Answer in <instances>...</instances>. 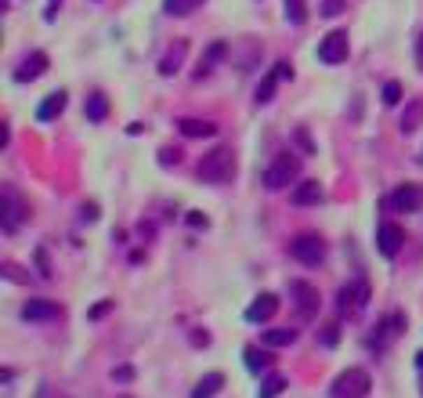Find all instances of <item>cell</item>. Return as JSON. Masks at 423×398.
<instances>
[{"instance_id":"cell-1","label":"cell","mask_w":423,"mask_h":398,"mask_svg":"<svg viewBox=\"0 0 423 398\" xmlns=\"http://www.w3.org/2000/svg\"><path fill=\"white\" fill-rule=\"evenodd\" d=\"M236 152L228 149V145H221V149H210L203 159H199V166H196V174H199V181H206V185H224V181H231L236 178Z\"/></svg>"},{"instance_id":"cell-2","label":"cell","mask_w":423,"mask_h":398,"mask_svg":"<svg viewBox=\"0 0 423 398\" xmlns=\"http://www.w3.org/2000/svg\"><path fill=\"white\" fill-rule=\"evenodd\" d=\"M301 178V156L297 152H289V149H282L279 156L271 159V166L264 171V188H271V192H279V188H286V185H293Z\"/></svg>"},{"instance_id":"cell-3","label":"cell","mask_w":423,"mask_h":398,"mask_svg":"<svg viewBox=\"0 0 423 398\" xmlns=\"http://www.w3.org/2000/svg\"><path fill=\"white\" fill-rule=\"evenodd\" d=\"M369 391H373V376H369L366 369L351 366V369H344V373L333 381L329 398H369Z\"/></svg>"},{"instance_id":"cell-4","label":"cell","mask_w":423,"mask_h":398,"mask_svg":"<svg viewBox=\"0 0 423 398\" xmlns=\"http://www.w3.org/2000/svg\"><path fill=\"white\" fill-rule=\"evenodd\" d=\"M289 254L297 257L301 264H308V268H322L326 264V239L322 236H315V232H301L297 239L289 243Z\"/></svg>"},{"instance_id":"cell-5","label":"cell","mask_w":423,"mask_h":398,"mask_svg":"<svg viewBox=\"0 0 423 398\" xmlns=\"http://www.w3.org/2000/svg\"><path fill=\"white\" fill-rule=\"evenodd\" d=\"M366 301H369V283L366 279H354V283L336 290V315L351 319V315H358V311L366 308Z\"/></svg>"},{"instance_id":"cell-6","label":"cell","mask_w":423,"mask_h":398,"mask_svg":"<svg viewBox=\"0 0 423 398\" xmlns=\"http://www.w3.org/2000/svg\"><path fill=\"white\" fill-rule=\"evenodd\" d=\"M401 333H406V315H401V311H391V315H384V319H380V322L373 326L369 348L384 355V351H387V344H391L394 337H401Z\"/></svg>"},{"instance_id":"cell-7","label":"cell","mask_w":423,"mask_h":398,"mask_svg":"<svg viewBox=\"0 0 423 398\" xmlns=\"http://www.w3.org/2000/svg\"><path fill=\"white\" fill-rule=\"evenodd\" d=\"M351 55V40L344 29H333L322 36V44H319V62H326V66H340V62H347Z\"/></svg>"},{"instance_id":"cell-8","label":"cell","mask_w":423,"mask_h":398,"mask_svg":"<svg viewBox=\"0 0 423 398\" xmlns=\"http://www.w3.org/2000/svg\"><path fill=\"white\" fill-rule=\"evenodd\" d=\"M289 293H293V308H297L301 319H315L319 315V290L304 279H293L289 283Z\"/></svg>"},{"instance_id":"cell-9","label":"cell","mask_w":423,"mask_h":398,"mask_svg":"<svg viewBox=\"0 0 423 398\" xmlns=\"http://www.w3.org/2000/svg\"><path fill=\"white\" fill-rule=\"evenodd\" d=\"M387 203H391V211H398V214H416L423 206V188L420 185H398Z\"/></svg>"},{"instance_id":"cell-10","label":"cell","mask_w":423,"mask_h":398,"mask_svg":"<svg viewBox=\"0 0 423 398\" xmlns=\"http://www.w3.org/2000/svg\"><path fill=\"white\" fill-rule=\"evenodd\" d=\"M401 243H406V232H401L394 221H384V225H380V232H376V250H380V254H384L387 261L398 257Z\"/></svg>"},{"instance_id":"cell-11","label":"cell","mask_w":423,"mask_h":398,"mask_svg":"<svg viewBox=\"0 0 423 398\" xmlns=\"http://www.w3.org/2000/svg\"><path fill=\"white\" fill-rule=\"evenodd\" d=\"M275 311H279V297H275V293H257V297H253V304L246 308V322L264 326V322L275 319Z\"/></svg>"},{"instance_id":"cell-12","label":"cell","mask_w":423,"mask_h":398,"mask_svg":"<svg viewBox=\"0 0 423 398\" xmlns=\"http://www.w3.org/2000/svg\"><path fill=\"white\" fill-rule=\"evenodd\" d=\"M26 218H29L26 214V203L18 199L11 188H4V236H15L18 228L26 225Z\"/></svg>"},{"instance_id":"cell-13","label":"cell","mask_w":423,"mask_h":398,"mask_svg":"<svg viewBox=\"0 0 423 398\" xmlns=\"http://www.w3.org/2000/svg\"><path fill=\"white\" fill-rule=\"evenodd\" d=\"M293 76V69L286 66V62H275V69L257 83V91H253V98H257V106H268V101L275 98V87H279V80H289Z\"/></svg>"},{"instance_id":"cell-14","label":"cell","mask_w":423,"mask_h":398,"mask_svg":"<svg viewBox=\"0 0 423 398\" xmlns=\"http://www.w3.org/2000/svg\"><path fill=\"white\" fill-rule=\"evenodd\" d=\"M44 73H48V55L44 51H33V55L22 58V66L15 69V80L18 83H33L36 76H44Z\"/></svg>"},{"instance_id":"cell-15","label":"cell","mask_w":423,"mask_h":398,"mask_svg":"<svg viewBox=\"0 0 423 398\" xmlns=\"http://www.w3.org/2000/svg\"><path fill=\"white\" fill-rule=\"evenodd\" d=\"M58 315H62V311H58V304H51V301L33 297V301L22 304V322H51V319H58Z\"/></svg>"},{"instance_id":"cell-16","label":"cell","mask_w":423,"mask_h":398,"mask_svg":"<svg viewBox=\"0 0 423 398\" xmlns=\"http://www.w3.org/2000/svg\"><path fill=\"white\" fill-rule=\"evenodd\" d=\"M185 55H188V40H178V44L159 58V76H174L185 66Z\"/></svg>"},{"instance_id":"cell-17","label":"cell","mask_w":423,"mask_h":398,"mask_svg":"<svg viewBox=\"0 0 423 398\" xmlns=\"http://www.w3.org/2000/svg\"><path fill=\"white\" fill-rule=\"evenodd\" d=\"M322 199H326V192H322L319 181H301L297 188H293V203H297V206H315Z\"/></svg>"},{"instance_id":"cell-18","label":"cell","mask_w":423,"mask_h":398,"mask_svg":"<svg viewBox=\"0 0 423 398\" xmlns=\"http://www.w3.org/2000/svg\"><path fill=\"white\" fill-rule=\"evenodd\" d=\"M243 362L250 373H268L271 362H275V355H268V348H246L243 351Z\"/></svg>"},{"instance_id":"cell-19","label":"cell","mask_w":423,"mask_h":398,"mask_svg":"<svg viewBox=\"0 0 423 398\" xmlns=\"http://www.w3.org/2000/svg\"><path fill=\"white\" fill-rule=\"evenodd\" d=\"M178 131L185 138H214L217 123H210V120H178Z\"/></svg>"},{"instance_id":"cell-20","label":"cell","mask_w":423,"mask_h":398,"mask_svg":"<svg viewBox=\"0 0 423 398\" xmlns=\"http://www.w3.org/2000/svg\"><path fill=\"white\" fill-rule=\"evenodd\" d=\"M62 109H66V91H55L51 98H44V101L36 106V120H40V123H48V120L62 116Z\"/></svg>"},{"instance_id":"cell-21","label":"cell","mask_w":423,"mask_h":398,"mask_svg":"<svg viewBox=\"0 0 423 398\" xmlns=\"http://www.w3.org/2000/svg\"><path fill=\"white\" fill-rule=\"evenodd\" d=\"M224 51H228V48H224V40H217V44H210V48L203 51V62H199V69H196V76L203 80L206 73H214V69H217V62L224 58Z\"/></svg>"},{"instance_id":"cell-22","label":"cell","mask_w":423,"mask_h":398,"mask_svg":"<svg viewBox=\"0 0 423 398\" xmlns=\"http://www.w3.org/2000/svg\"><path fill=\"white\" fill-rule=\"evenodd\" d=\"M398 123H401V134H416L420 123H423V101H409Z\"/></svg>"},{"instance_id":"cell-23","label":"cell","mask_w":423,"mask_h":398,"mask_svg":"<svg viewBox=\"0 0 423 398\" xmlns=\"http://www.w3.org/2000/svg\"><path fill=\"white\" fill-rule=\"evenodd\" d=\"M221 388H224V373H206L203 381L196 384L192 398H214V395H217Z\"/></svg>"},{"instance_id":"cell-24","label":"cell","mask_w":423,"mask_h":398,"mask_svg":"<svg viewBox=\"0 0 423 398\" xmlns=\"http://www.w3.org/2000/svg\"><path fill=\"white\" fill-rule=\"evenodd\" d=\"M83 113H87L91 123H101L105 116H109V94H91L87 106H83Z\"/></svg>"},{"instance_id":"cell-25","label":"cell","mask_w":423,"mask_h":398,"mask_svg":"<svg viewBox=\"0 0 423 398\" xmlns=\"http://www.w3.org/2000/svg\"><path fill=\"white\" fill-rule=\"evenodd\" d=\"M203 4H206V0H163V11H166V15H174V18H181V15L199 11Z\"/></svg>"},{"instance_id":"cell-26","label":"cell","mask_w":423,"mask_h":398,"mask_svg":"<svg viewBox=\"0 0 423 398\" xmlns=\"http://www.w3.org/2000/svg\"><path fill=\"white\" fill-rule=\"evenodd\" d=\"M286 384H289V381H286L282 373H268V376H264V384H261V395H257V398H279V395L286 391Z\"/></svg>"},{"instance_id":"cell-27","label":"cell","mask_w":423,"mask_h":398,"mask_svg":"<svg viewBox=\"0 0 423 398\" xmlns=\"http://www.w3.org/2000/svg\"><path fill=\"white\" fill-rule=\"evenodd\" d=\"M297 341V329H264V348H286Z\"/></svg>"},{"instance_id":"cell-28","label":"cell","mask_w":423,"mask_h":398,"mask_svg":"<svg viewBox=\"0 0 423 398\" xmlns=\"http://www.w3.org/2000/svg\"><path fill=\"white\" fill-rule=\"evenodd\" d=\"M282 8H286V18L293 26H304L308 22V4L304 0H282Z\"/></svg>"},{"instance_id":"cell-29","label":"cell","mask_w":423,"mask_h":398,"mask_svg":"<svg viewBox=\"0 0 423 398\" xmlns=\"http://www.w3.org/2000/svg\"><path fill=\"white\" fill-rule=\"evenodd\" d=\"M398 98H401V83H398V80H387V83H384V94H380V101H384V106L391 109V106H398Z\"/></svg>"},{"instance_id":"cell-30","label":"cell","mask_w":423,"mask_h":398,"mask_svg":"<svg viewBox=\"0 0 423 398\" xmlns=\"http://www.w3.org/2000/svg\"><path fill=\"white\" fill-rule=\"evenodd\" d=\"M322 344H326V348H336V344H340V322H329V326L322 329Z\"/></svg>"},{"instance_id":"cell-31","label":"cell","mask_w":423,"mask_h":398,"mask_svg":"<svg viewBox=\"0 0 423 398\" xmlns=\"http://www.w3.org/2000/svg\"><path fill=\"white\" fill-rule=\"evenodd\" d=\"M109 311H113V301H98V304L87 311V319H91V322H98V319H105V315H109Z\"/></svg>"},{"instance_id":"cell-32","label":"cell","mask_w":423,"mask_h":398,"mask_svg":"<svg viewBox=\"0 0 423 398\" xmlns=\"http://www.w3.org/2000/svg\"><path fill=\"white\" fill-rule=\"evenodd\" d=\"M178 159H181V149H174V145H171V149H159V163H163V166H166V163L174 166Z\"/></svg>"},{"instance_id":"cell-33","label":"cell","mask_w":423,"mask_h":398,"mask_svg":"<svg viewBox=\"0 0 423 398\" xmlns=\"http://www.w3.org/2000/svg\"><path fill=\"white\" fill-rule=\"evenodd\" d=\"M340 11H344V0H326V4H322V15H326V18L340 15Z\"/></svg>"},{"instance_id":"cell-34","label":"cell","mask_w":423,"mask_h":398,"mask_svg":"<svg viewBox=\"0 0 423 398\" xmlns=\"http://www.w3.org/2000/svg\"><path fill=\"white\" fill-rule=\"evenodd\" d=\"M36 264H40V276H51V268H48V254H44V250H36Z\"/></svg>"},{"instance_id":"cell-35","label":"cell","mask_w":423,"mask_h":398,"mask_svg":"<svg viewBox=\"0 0 423 398\" xmlns=\"http://www.w3.org/2000/svg\"><path fill=\"white\" fill-rule=\"evenodd\" d=\"M185 221H188V225H192V228H206V225H210V221H206L203 214H188Z\"/></svg>"},{"instance_id":"cell-36","label":"cell","mask_w":423,"mask_h":398,"mask_svg":"<svg viewBox=\"0 0 423 398\" xmlns=\"http://www.w3.org/2000/svg\"><path fill=\"white\" fill-rule=\"evenodd\" d=\"M58 4H62V0H48V11H44V18H48V22H55V15H58Z\"/></svg>"},{"instance_id":"cell-37","label":"cell","mask_w":423,"mask_h":398,"mask_svg":"<svg viewBox=\"0 0 423 398\" xmlns=\"http://www.w3.org/2000/svg\"><path fill=\"white\" fill-rule=\"evenodd\" d=\"M116 381H134V369L131 366H120L116 369Z\"/></svg>"},{"instance_id":"cell-38","label":"cell","mask_w":423,"mask_h":398,"mask_svg":"<svg viewBox=\"0 0 423 398\" xmlns=\"http://www.w3.org/2000/svg\"><path fill=\"white\" fill-rule=\"evenodd\" d=\"M297 141L304 145V149H308V152H315V141L308 138V131H297Z\"/></svg>"},{"instance_id":"cell-39","label":"cell","mask_w":423,"mask_h":398,"mask_svg":"<svg viewBox=\"0 0 423 398\" xmlns=\"http://www.w3.org/2000/svg\"><path fill=\"white\" fill-rule=\"evenodd\" d=\"M36 398H69V395H62V391H51V388H40Z\"/></svg>"},{"instance_id":"cell-40","label":"cell","mask_w":423,"mask_h":398,"mask_svg":"<svg viewBox=\"0 0 423 398\" xmlns=\"http://www.w3.org/2000/svg\"><path fill=\"white\" fill-rule=\"evenodd\" d=\"M416 66L423 69V33H420V40H416Z\"/></svg>"},{"instance_id":"cell-41","label":"cell","mask_w":423,"mask_h":398,"mask_svg":"<svg viewBox=\"0 0 423 398\" xmlns=\"http://www.w3.org/2000/svg\"><path fill=\"white\" fill-rule=\"evenodd\" d=\"M416 366L423 369V351H416Z\"/></svg>"}]
</instances>
